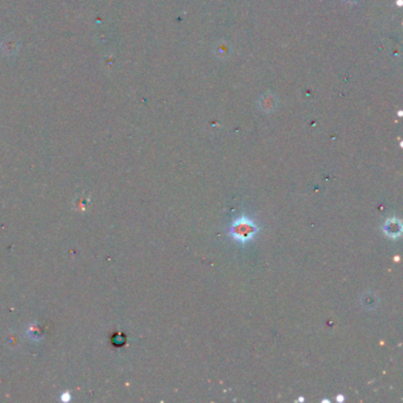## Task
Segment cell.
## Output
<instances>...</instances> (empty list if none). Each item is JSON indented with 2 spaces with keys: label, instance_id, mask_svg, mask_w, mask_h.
I'll use <instances>...</instances> for the list:
<instances>
[{
  "label": "cell",
  "instance_id": "obj_1",
  "mask_svg": "<svg viewBox=\"0 0 403 403\" xmlns=\"http://www.w3.org/2000/svg\"><path fill=\"white\" fill-rule=\"evenodd\" d=\"M256 232V227L252 222L246 221L245 219H240L239 221L234 223L233 228V236L236 237L237 239L239 240H246L250 238L251 236H253V233Z\"/></svg>",
  "mask_w": 403,
  "mask_h": 403
},
{
  "label": "cell",
  "instance_id": "obj_2",
  "mask_svg": "<svg viewBox=\"0 0 403 403\" xmlns=\"http://www.w3.org/2000/svg\"><path fill=\"white\" fill-rule=\"evenodd\" d=\"M18 50V41L15 38H6L1 43V51L6 55H13Z\"/></svg>",
  "mask_w": 403,
  "mask_h": 403
},
{
  "label": "cell",
  "instance_id": "obj_3",
  "mask_svg": "<svg viewBox=\"0 0 403 403\" xmlns=\"http://www.w3.org/2000/svg\"><path fill=\"white\" fill-rule=\"evenodd\" d=\"M27 335H29L32 339H37L38 341V339H40L41 337H43L44 330H43V328L38 324V323H33L31 327L29 328V330H27Z\"/></svg>",
  "mask_w": 403,
  "mask_h": 403
},
{
  "label": "cell",
  "instance_id": "obj_4",
  "mask_svg": "<svg viewBox=\"0 0 403 403\" xmlns=\"http://www.w3.org/2000/svg\"><path fill=\"white\" fill-rule=\"evenodd\" d=\"M62 400H63V401H69V400H70V396L66 395V393H65V395L62 396Z\"/></svg>",
  "mask_w": 403,
  "mask_h": 403
}]
</instances>
